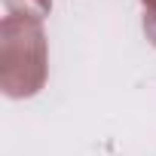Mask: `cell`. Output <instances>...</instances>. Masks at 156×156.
<instances>
[]
</instances>
